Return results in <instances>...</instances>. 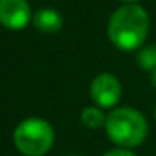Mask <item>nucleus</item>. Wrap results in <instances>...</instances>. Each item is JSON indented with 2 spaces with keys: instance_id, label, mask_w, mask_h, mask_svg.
<instances>
[{
  "instance_id": "nucleus-1",
  "label": "nucleus",
  "mask_w": 156,
  "mask_h": 156,
  "mask_svg": "<svg viewBox=\"0 0 156 156\" xmlns=\"http://www.w3.org/2000/svg\"><path fill=\"white\" fill-rule=\"evenodd\" d=\"M149 32V17L138 4H124L108 22V37L116 49L124 52L138 51Z\"/></svg>"
},
{
  "instance_id": "nucleus-2",
  "label": "nucleus",
  "mask_w": 156,
  "mask_h": 156,
  "mask_svg": "<svg viewBox=\"0 0 156 156\" xmlns=\"http://www.w3.org/2000/svg\"><path fill=\"white\" fill-rule=\"evenodd\" d=\"M104 131L118 148L133 149L146 141L148 121L144 114L134 108H116L108 114Z\"/></svg>"
},
{
  "instance_id": "nucleus-3",
  "label": "nucleus",
  "mask_w": 156,
  "mask_h": 156,
  "mask_svg": "<svg viewBox=\"0 0 156 156\" xmlns=\"http://www.w3.org/2000/svg\"><path fill=\"white\" fill-rule=\"evenodd\" d=\"M55 133L51 122L41 118H27L14 131V144L24 156H44L54 146Z\"/></svg>"
},
{
  "instance_id": "nucleus-4",
  "label": "nucleus",
  "mask_w": 156,
  "mask_h": 156,
  "mask_svg": "<svg viewBox=\"0 0 156 156\" xmlns=\"http://www.w3.org/2000/svg\"><path fill=\"white\" fill-rule=\"evenodd\" d=\"M92 101L101 109H111L121 101L122 86L121 81L111 72H101L91 82L89 87Z\"/></svg>"
},
{
  "instance_id": "nucleus-5",
  "label": "nucleus",
  "mask_w": 156,
  "mask_h": 156,
  "mask_svg": "<svg viewBox=\"0 0 156 156\" xmlns=\"http://www.w3.org/2000/svg\"><path fill=\"white\" fill-rule=\"evenodd\" d=\"M32 12L27 0H0V24L10 30H20L30 22Z\"/></svg>"
},
{
  "instance_id": "nucleus-6",
  "label": "nucleus",
  "mask_w": 156,
  "mask_h": 156,
  "mask_svg": "<svg viewBox=\"0 0 156 156\" xmlns=\"http://www.w3.org/2000/svg\"><path fill=\"white\" fill-rule=\"evenodd\" d=\"M32 20L35 29L45 34H55L62 29V17L54 9H41L34 14Z\"/></svg>"
},
{
  "instance_id": "nucleus-7",
  "label": "nucleus",
  "mask_w": 156,
  "mask_h": 156,
  "mask_svg": "<svg viewBox=\"0 0 156 156\" xmlns=\"http://www.w3.org/2000/svg\"><path fill=\"white\" fill-rule=\"evenodd\" d=\"M106 119H108V114H104L102 109L98 108V106H87V108H84L81 112V122L87 129L104 128Z\"/></svg>"
},
{
  "instance_id": "nucleus-8",
  "label": "nucleus",
  "mask_w": 156,
  "mask_h": 156,
  "mask_svg": "<svg viewBox=\"0 0 156 156\" xmlns=\"http://www.w3.org/2000/svg\"><path fill=\"white\" fill-rule=\"evenodd\" d=\"M136 61H138L139 67L143 71L148 72L156 71V45H146V47L139 49Z\"/></svg>"
},
{
  "instance_id": "nucleus-9",
  "label": "nucleus",
  "mask_w": 156,
  "mask_h": 156,
  "mask_svg": "<svg viewBox=\"0 0 156 156\" xmlns=\"http://www.w3.org/2000/svg\"><path fill=\"white\" fill-rule=\"evenodd\" d=\"M102 156H136L131 149H126V148H114L111 151H106Z\"/></svg>"
},
{
  "instance_id": "nucleus-10",
  "label": "nucleus",
  "mask_w": 156,
  "mask_h": 156,
  "mask_svg": "<svg viewBox=\"0 0 156 156\" xmlns=\"http://www.w3.org/2000/svg\"><path fill=\"white\" fill-rule=\"evenodd\" d=\"M151 84H153V87L156 89V71L151 72Z\"/></svg>"
},
{
  "instance_id": "nucleus-11",
  "label": "nucleus",
  "mask_w": 156,
  "mask_h": 156,
  "mask_svg": "<svg viewBox=\"0 0 156 156\" xmlns=\"http://www.w3.org/2000/svg\"><path fill=\"white\" fill-rule=\"evenodd\" d=\"M121 2H124V4H136L138 0H121Z\"/></svg>"
},
{
  "instance_id": "nucleus-12",
  "label": "nucleus",
  "mask_w": 156,
  "mask_h": 156,
  "mask_svg": "<svg viewBox=\"0 0 156 156\" xmlns=\"http://www.w3.org/2000/svg\"><path fill=\"white\" fill-rule=\"evenodd\" d=\"M154 121H156V109H154Z\"/></svg>"
},
{
  "instance_id": "nucleus-13",
  "label": "nucleus",
  "mask_w": 156,
  "mask_h": 156,
  "mask_svg": "<svg viewBox=\"0 0 156 156\" xmlns=\"http://www.w3.org/2000/svg\"><path fill=\"white\" fill-rule=\"evenodd\" d=\"M69 156H79V154H69Z\"/></svg>"
}]
</instances>
